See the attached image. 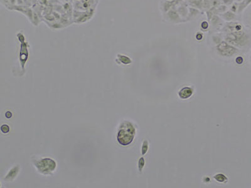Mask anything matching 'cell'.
I'll use <instances>...</instances> for the list:
<instances>
[{"mask_svg":"<svg viewBox=\"0 0 251 188\" xmlns=\"http://www.w3.org/2000/svg\"><path fill=\"white\" fill-rule=\"evenodd\" d=\"M136 134V129L133 124L127 121L124 122L121 125L117 139L118 143L122 146H128L134 139Z\"/></svg>","mask_w":251,"mask_h":188,"instance_id":"obj_1","label":"cell"},{"mask_svg":"<svg viewBox=\"0 0 251 188\" xmlns=\"http://www.w3.org/2000/svg\"><path fill=\"white\" fill-rule=\"evenodd\" d=\"M35 165L41 173L47 174L54 171L56 167L57 164L55 161L51 159H43L40 161H36Z\"/></svg>","mask_w":251,"mask_h":188,"instance_id":"obj_2","label":"cell"},{"mask_svg":"<svg viewBox=\"0 0 251 188\" xmlns=\"http://www.w3.org/2000/svg\"><path fill=\"white\" fill-rule=\"evenodd\" d=\"M217 49L220 54L224 56H231L236 52V49L234 47L228 45L225 42H222L219 44L217 46Z\"/></svg>","mask_w":251,"mask_h":188,"instance_id":"obj_3","label":"cell"},{"mask_svg":"<svg viewBox=\"0 0 251 188\" xmlns=\"http://www.w3.org/2000/svg\"><path fill=\"white\" fill-rule=\"evenodd\" d=\"M193 94V89L190 87H184L181 89L178 93L179 97L182 99L190 98Z\"/></svg>","mask_w":251,"mask_h":188,"instance_id":"obj_4","label":"cell"},{"mask_svg":"<svg viewBox=\"0 0 251 188\" xmlns=\"http://www.w3.org/2000/svg\"><path fill=\"white\" fill-rule=\"evenodd\" d=\"M25 45H26V43L25 42L22 43L21 46V52H20V56L21 64H22L23 68H24V64H25V62H26L27 59L28 58V51L27 49V46Z\"/></svg>","mask_w":251,"mask_h":188,"instance_id":"obj_5","label":"cell"},{"mask_svg":"<svg viewBox=\"0 0 251 188\" xmlns=\"http://www.w3.org/2000/svg\"><path fill=\"white\" fill-rule=\"evenodd\" d=\"M20 170V168L19 166H15L14 167L13 169H11L10 172H8V174H7L6 177L5 178V179L6 181H13V180L17 177L18 172Z\"/></svg>","mask_w":251,"mask_h":188,"instance_id":"obj_6","label":"cell"},{"mask_svg":"<svg viewBox=\"0 0 251 188\" xmlns=\"http://www.w3.org/2000/svg\"><path fill=\"white\" fill-rule=\"evenodd\" d=\"M117 60H119L121 63H122V64H123L124 65L130 64L132 62L131 60L129 58V57H127L125 55H120V54H118Z\"/></svg>","mask_w":251,"mask_h":188,"instance_id":"obj_7","label":"cell"},{"mask_svg":"<svg viewBox=\"0 0 251 188\" xmlns=\"http://www.w3.org/2000/svg\"><path fill=\"white\" fill-rule=\"evenodd\" d=\"M214 179L217 181L220 182V183H224L228 180L227 177L224 174H218L215 175Z\"/></svg>","mask_w":251,"mask_h":188,"instance_id":"obj_8","label":"cell"},{"mask_svg":"<svg viewBox=\"0 0 251 188\" xmlns=\"http://www.w3.org/2000/svg\"><path fill=\"white\" fill-rule=\"evenodd\" d=\"M148 140H144V142L143 143V146H142V149H141L142 155H145L146 152H148Z\"/></svg>","mask_w":251,"mask_h":188,"instance_id":"obj_9","label":"cell"},{"mask_svg":"<svg viewBox=\"0 0 251 188\" xmlns=\"http://www.w3.org/2000/svg\"><path fill=\"white\" fill-rule=\"evenodd\" d=\"M144 164H145V161H144V159L143 158H141L139 160V162H138V168H139V171L140 172L142 171L143 168H144Z\"/></svg>","mask_w":251,"mask_h":188,"instance_id":"obj_10","label":"cell"},{"mask_svg":"<svg viewBox=\"0 0 251 188\" xmlns=\"http://www.w3.org/2000/svg\"><path fill=\"white\" fill-rule=\"evenodd\" d=\"M10 129L9 125H8L6 124L3 125L1 127V130L3 133H4V134H7V133H8L10 132Z\"/></svg>","mask_w":251,"mask_h":188,"instance_id":"obj_11","label":"cell"},{"mask_svg":"<svg viewBox=\"0 0 251 188\" xmlns=\"http://www.w3.org/2000/svg\"><path fill=\"white\" fill-rule=\"evenodd\" d=\"M5 116H6V118H8V119H10L11 117H12V113H11V112H10V111H8V112H6V114H5Z\"/></svg>","mask_w":251,"mask_h":188,"instance_id":"obj_12","label":"cell"},{"mask_svg":"<svg viewBox=\"0 0 251 188\" xmlns=\"http://www.w3.org/2000/svg\"><path fill=\"white\" fill-rule=\"evenodd\" d=\"M236 62L239 64H241L243 62V58L241 57H239L236 58Z\"/></svg>","mask_w":251,"mask_h":188,"instance_id":"obj_13","label":"cell"},{"mask_svg":"<svg viewBox=\"0 0 251 188\" xmlns=\"http://www.w3.org/2000/svg\"><path fill=\"white\" fill-rule=\"evenodd\" d=\"M202 27L203 28H207L208 27V24H207V23L206 22H203L202 23Z\"/></svg>","mask_w":251,"mask_h":188,"instance_id":"obj_14","label":"cell"},{"mask_svg":"<svg viewBox=\"0 0 251 188\" xmlns=\"http://www.w3.org/2000/svg\"><path fill=\"white\" fill-rule=\"evenodd\" d=\"M196 38L198 39V40H201V39L202 38V35L201 34H199L196 36Z\"/></svg>","mask_w":251,"mask_h":188,"instance_id":"obj_15","label":"cell"},{"mask_svg":"<svg viewBox=\"0 0 251 188\" xmlns=\"http://www.w3.org/2000/svg\"><path fill=\"white\" fill-rule=\"evenodd\" d=\"M206 179V181H207V182H209V181H210V179H209V177H207V178H206V179Z\"/></svg>","mask_w":251,"mask_h":188,"instance_id":"obj_16","label":"cell"}]
</instances>
